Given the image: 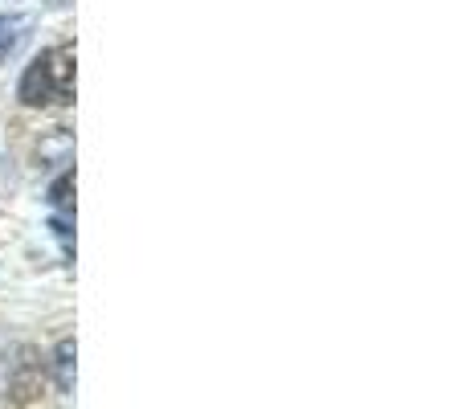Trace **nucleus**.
I'll list each match as a JSON object with an SVG mask.
<instances>
[{"mask_svg": "<svg viewBox=\"0 0 466 409\" xmlns=\"http://www.w3.org/2000/svg\"><path fill=\"white\" fill-rule=\"evenodd\" d=\"M21 98L29 107H49V103H70L74 98V49L57 46L33 57V66L21 78Z\"/></svg>", "mask_w": 466, "mask_h": 409, "instance_id": "nucleus-1", "label": "nucleus"}, {"mask_svg": "<svg viewBox=\"0 0 466 409\" xmlns=\"http://www.w3.org/2000/svg\"><path fill=\"white\" fill-rule=\"evenodd\" d=\"M70 356H74V344H62V348H57V369H62V389H70Z\"/></svg>", "mask_w": 466, "mask_h": 409, "instance_id": "nucleus-2", "label": "nucleus"}, {"mask_svg": "<svg viewBox=\"0 0 466 409\" xmlns=\"http://www.w3.org/2000/svg\"><path fill=\"white\" fill-rule=\"evenodd\" d=\"M70 185H74L70 177L57 180V185H54V205H70Z\"/></svg>", "mask_w": 466, "mask_h": 409, "instance_id": "nucleus-3", "label": "nucleus"}]
</instances>
